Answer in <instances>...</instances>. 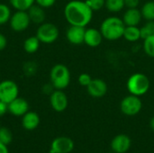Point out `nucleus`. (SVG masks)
<instances>
[{"label":"nucleus","instance_id":"f257e3e1","mask_svg":"<svg viewBox=\"0 0 154 153\" xmlns=\"http://www.w3.org/2000/svg\"><path fill=\"white\" fill-rule=\"evenodd\" d=\"M94 11L88 6L86 1L71 0L64 7V17L69 25L86 27L93 19Z\"/></svg>","mask_w":154,"mask_h":153},{"label":"nucleus","instance_id":"f03ea898","mask_svg":"<svg viewBox=\"0 0 154 153\" xmlns=\"http://www.w3.org/2000/svg\"><path fill=\"white\" fill-rule=\"evenodd\" d=\"M125 24L122 18L117 16H109L104 19L100 24V32L105 40L114 41L123 38Z\"/></svg>","mask_w":154,"mask_h":153},{"label":"nucleus","instance_id":"7ed1b4c3","mask_svg":"<svg viewBox=\"0 0 154 153\" xmlns=\"http://www.w3.org/2000/svg\"><path fill=\"white\" fill-rule=\"evenodd\" d=\"M151 87V82L149 78L142 72H135L132 74L126 81V88L129 94L143 96Z\"/></svg>","mask_w":154,"mask_h":153},{"label":"nucleus","instance_id":"20e7f679","mask_svg":"<svg viewBox=\"0 0 154 153\" xmlns=\"http://www.w3.org/2000/svg\"><path fill=\"white\" fill-rule=\"evenodd\" d=\"M51 84L55 89L64 90L66 89L71 79V75L69 68L61 63L54 65L50 72Z\"/></svg>","mask_w":154,"mask_h":153},{"label":"nucleus","instance_id":"39448f33","mask_svg":"<svg viewBox=\"0 0 154 153\" xmlns=\"http://www.w3.org/2000/svg\"><path fill=\"white\" fill-rule=\"evenodd\" d=\"M59 28L52 23H42L39 25L36 36L39 41L45 44H51L59 38Z\"/></svg>","mask_w":154,"mask_h":153},{"label":"nucleus","instance_id":"423d86ee","mask_svg":"<svg viewBox=\"0 0 154 153\" xmlns=\"http://www.w3.org/2000/svg\"><path fill=\"white\" fill-rule=\"evenodd\" d=\"M143 108V102L140 96L128 95L125 96L120 103V110L126 116H134L138 115Z\"/></svg>","mask_w":154,"mask_h":153},{"label":"nucleus","instance_id":"0eeeda50","mask_svg":"<svg viewBox=\"0 0 154 153\" xmlns=\"http://www.w3.org/2000/svg\"><path fill=\"white\" fill-rule=\"evenodd\" d=\"M19 95V87L17 84L11 80L5 79L0 82V101L9 104Z\"/></svg>","mask_w":154,"mask_h":153},{"label":"nucleus","instance_id":"6e6552de","mask_svg":"<svg viewBox=\"0 0 154 153\" xmlns=\"http://www.w3.org/2000/svg\"><path fill=\"white\" fill-rule=\"evenodd\" d=\"M30 23H31V20L27 11L15 10V12L12 14L9 20V24L11 29L16 32H21L25 31L29 27Z\"/></svg>","mask_w":154,"mask_h":153},{"label":"nucleus","instance_id":"1a4fd4ad","mask_svg":"<svg viewBox=\"0 0 154 153\" xmlns=\"http://www.w3.org/2000/svg\"><path fill=\"white\" fill-rule=\"evenodd\" d=\"M50 104L54 111L61 113L67 109L69 99L63 90L54 89V91L50 95Z\"/></svg>","mask_w":154,"mask_h":153},{"label":"nucleus","instance_id":"9d476101","mask_svg":"<svg viewBox=\"0 0 154 153\" xmlns=\"http://www.w3.org/2000/svg\"><path fill=\"white\" fill-rule=\"evenodd\" d=\"M74 149V142L65 136L55 138L50 147V153H69Z\"/></svg>","mask_w":154,"mask_h":153},{"label":"nucleus","instance_id":"9b49d317","mask_svg":"<svg viewBox=\"0 0 154 153\" xmlns=\"http://www.w3.org/2000/svg\"><path fill=\"white\" fill-rule=\"evenodd\" d=\"M88 95L94 98H101L107 93L108 87L102 78H92L89 85L86 87Z\"/></svg>","mask_w":154,"mask_h":153},{"label":"nucleus","instance_id":"f8f14e48","mask_svg":"<svg viewBox=\"0 0 154 153\" xmlns=\"http://www.w3.org/2000/svg\"><path fill=\"white\" fill-rule=\"evenodd\" d=\"M131 145H132V141L130 137L123 133L115 136L110 142V147L112 151L116 153L127 152L130 150Z\"/></svg>","mask_w":154,"mask_h":153},{"label":"nucleus","instance_id":"ddd939ff","mask_svg":"<svg viewBox=\"0 0 154 153\" xmlns=\"http://www.w3.org/2000/svg\"><path fill=\"white\" fill-rule=\"evenodd\" d=\"M85 30L86 27L69 25V27L66 31V38L68 41L73 45H80L84 43Z\"/></svg>","mask_w":154,"mask_h":153},{"label":"nucleus","instance_id":"4468645a","mask_svg":"<svg viewBox=\"0 0 154 153\" xmlns=\"http://www.w3.org/2000/svg\"><path fill=\"white\" fill-rule=\"evenodd\" d=\"M103 35L99 29L89 27L86 28L85 30V36H84V43L90 47V48H97L98 47L103 41Z\"/></svg>","mask_w":154,"mask_h":153},{"label":"nucleus","instance_id":"2eb2a0df","mask_svg":"<svg viewBox=\"0 0 154 153\" xmlns=\"http://www.w3.org/2000/svg\"><path fill=\"white\" fill-rule=\"evenodd\" d=\"M8 112L17 117L23 116L29 111V104L28 102L22 97H16L14 100L10 102L7 105Z\"/></svg>","mask_w":154,"mask_h":153},{"label":"nucleus","instance_id":"dca6fc26","mask_svg":"<svg viewBox=\"0 0 154 153\" xmlns=\"http://www.w3.org/2000/svg\"><path fill=\"white\" fill-rule=\"evenodd\" d=\"M142 19L141 10L138 8H127L122 17L125 26H138Z\"/></svg>","mask_w":154,"mask_h":153},{"label":"nucleus","instance_id":"f3484780","mask_svg":"<svg viewBox=\"0 0 154 153\" xmlns=\"http://www.w3.org/2000/svg\"><path fill=\"white\" fill-rule=\"evenodd\" d=\"M40 124V116L33 111H28L22 116V126L27 131L35 130Z\"/></svg>","mask_w":154,"mask_h":153},{"label":"nucleus","instance_id":"a211bd4d","mask_svg":"<svg viewBox=\"0 0 154 153\" xmlns=\"http://www.w3.org/2000/svg\"><path fill=\"white\" fill-rule=\"evenodd\" d=\"M27 13L30 17L31 23H33L36 24H41V23H44V20H45L44 8L41 7L40 5H38L36 4L32 5L27 10Z\"/></svg>","mask_w":154,"mask_h":153},{"label":"nucleus","instance_id":"6ab92c4d","mask_svg":"<svg viewBox=\"0 0 154 153\" xmlns=\"http://www.w3.org/2000/svg\"><path fill=\"white\" fill-rule=\"evenodd\" d=\"M123 38L129 42H136L140 39L141 36V30L138 26H125Z\"/></svg>","mask_w":154,"mask_h":153},{"label":"nucleus","instance_id":"aec40b11","mask_svg":"<svg viewBox=\"0 0 154 153\" xmlns=\"http://www.w3.org/2000/svg\"><path fill=\"white\" fill-rule=\"evenodd\" d=\"M40 43L41 41H39L36 35L30 36L27 39H25V41H23V50L28 54H33L39 50Z\"/></svg>","mask_w":154,"mask_h":153},{"label":"nucleus","instance_id":"412c9836","mask_svg":"<svg viewBox=\"0 0 154 153\" xmlns=\"http://www.w3.org/2000/svg\"><path fill=\"white\" fill-rule=\"evenodd\" d=\"M141 14L143 19L147 21H154V1L150 0L145 2L141 7Z\"/></svg>","mask_w":154,"mask_h":153},{"label":"nucleus","instance_id":"4be33fe9","mask_svg":"<svg viewBox=\"0 0 154 153\" xmlns=\"http://www.w3.org/2000/svg\"><path fill=\"white\" fill-rule=\"evenodd\" d=\"M105 7L110 13H119L125 7V0H106Z\"/></svg>","mask_w":154,"mask_h":153},{"label":"nucleus","instance_id":"5701e85b","mask_svg":"<svg viewBox=\"0 0 154 153\" xmlns=\"http://www.w3.org/2000/svg\"><path fill=\"white\" fill-rule=\"evenodd\" d=\"M9 2L15 10L20 11H27L35 4V0H9Z\"/></svg>","mask_w":154,"mask_h":153},{"label":"nucleus","instance_id":"b1692460","mask_svg":"<svg viewBox=\"0 0 154 153\" xmlns=\"http://www.w3.org/2000/svg\"><path fill=\"white\" fill-rule=\"evenodd\" d=\"M143 50L147 56L154 58V34L143 39Z\"/></svg>","mask_w":154,"mask_h":153},{"label":"nucleus","instance_id":"393cba45","mask_svg":"<svg viewBox=\"0 0 154 153\" xmlns=\"http://www.w3.org/2000/svg\"><path fill=\"white\" fill-rule=\"evenodd\" d=\"M12 15L10 7L5 4H0V25H4L9 22Z\"/></svg>","mask_w":154,"mask_h":153},{"label":"nucleus","instance_id":"a878e982","mask_svg":"<svg viewBox=\"0 0 154 153\" xmlns=\"http://www.w3.org/2000/svg\"><path fill=\"white\" fill-rule=\"evenodd\" d=\"M13 141V133L6 127H0V142L9 145Z\"/></svg>","mask_w":154,"mask_h":153},{"label":"nucleus","instance_id":"bb28decb","mask_svg":"<svg viewBox=\"0 0 154 153\" xmlns=\"http://www.w3.org/2000/svg\"><path fill=\"white\" fill-rule=\"evenodd\" d=\"M141 36L143 40L144 38L154 34V21H147L145 24H143L141 28Z\"/></svg>","mask_w":154,"mask_h":153},{"label":"nucleus","instance_id":"cd10ccee","mask_svg":"<svg viewBox=\"0 0 154 153\" xmlns=\"http://www.w3.org/2000/svg\"><path fill=\"white\" fill-rule=\"evenodd\" d=\"M86 3L95 12L100 11L103 7H105L106 0H86Z\"/></svg>","mask_w":154,"mask_h":153},{"label":"nucleus","instance_id":"c85d7f7f","mask_svg":"<svg viewBox=\"0 0 154 153\" xmlns=\"http://www.w3.org/2000/svg\"><path fill=\"white\" fill-rule=\"evenodd\" d=\"M91 80H92V78L88 73H81L79 76V78H78L79 84L80 86H82V87H87L89 85V83L91 82Z\"/></svg>","mask_w":154,"mask_h":153},{"label":"nucleus","instance_id":"c756f323","mask_svg":"<svg viewBox=\"0 0 154 153\" xmlns=\"http://www.w3.org/2000/svg\"><path fill=\"white\" fill-rule=\"evenodd\" d=\"M56 0H35V4L42 8H49L54 5Z\"/></svg>","mask_w":154,"mask_h":153},{"label":"nucleus","instance_id":"7c9ffc66","mask_svg":"<svg viewBox=\"0 0 154 153\" xmlns=\"http://www.w3.org/2000/svg\"><path fill=\"white\" fill-rule=\"evenodd\" d=\"M141 0H125L126 8H138Z\"/></svg>","mask_w":154,"mask_h":153},{"label":"nucleus","instance_id":"2f4dec72","mask_svg":"<svg viewBox=\"0 0 154 153\" xmlns=\"http://www.w3.org/2000/svg\"><path fill=\"white\" fill-rule=\"evenodd\" d=\"M7 45V40H6V37L3 34V33H0V51L5 50V48L6 47Z\"/></svg>","mask_w":154,"mask_h":153},{"label":"nucleus","instance_id":"473e14b6","mask_svg":"<svg viewBox=\"0 0 154 153\" xmlns=\"http://www.w3.org/2000/svg\"><path fill=\"white\" fill-rule=\"evenodd\" d=\"M6 112H8L7 104L0 101V117H2L3 115H5L6 114Z\"/></svg>","mask_w":154,"mask_h":153},{"label":"nucleus","instance_id":"72a5a7b5","mask_svg":"<svg viewBox=\"0 0 154 153\" xmlns=\"http://www.w3.org/2000/svg\"><path fill=\"white\" fill-rule=\"evenodd\" d=\"M54 87H53V86L51 84V85H45L43 87H42V91L45 93V94H47V95H51L53 91H54Z\"/></svg>","mask_w":154,"mask_h":153},{"label":"nucleus","instance_id":"f704fd0d","mask_svg":"<svg viewBox=\"0 0 154 153\" xmlns=\"http://www.w3.org/2000/svg\"><path fill=\"white\" fill-rule=\"evenodd\" d=\"M0 153H9L8 149H7V145L0 142Z\"/></svg>","mask_w":154,"mask_h":153},{"label":"nucleus","instance_id":"c9c22d12","mask_svg":"<svg viewBox=\"0 0 154 153\" xmlns=\"http://www.w3.org/2000/svg\"><path fill=\"white\" fill-rule=\"evenodd\" d=\"M150 127H151L152 131L154 132V115L151 118V121H150Z\"/></svg>","mask_w":154,"mask_h":153},{"label":"nucleus","instance_id":"e433bc0d","mask_svg":"<svg viewBox=\"0 0 154 153\" xmlns=\"http://www.w3.org/2000/svg\"><path fill=\"white\" fill-rule=\"evenodd\" d=\"M109 153H116V152H114V151H111V152H109Z\"/></svg>","mask_w":154,"mask_h":153}]
</instances>
